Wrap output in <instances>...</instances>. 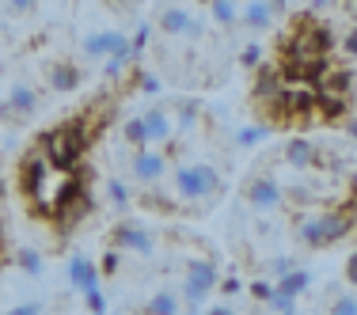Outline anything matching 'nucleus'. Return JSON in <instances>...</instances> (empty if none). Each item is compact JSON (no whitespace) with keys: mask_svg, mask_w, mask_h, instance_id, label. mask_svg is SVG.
Returning <instances> with one entry per match:
<instances>
[{"mask_svg":"<svg viewBox=\"0 0 357 315\" xmlns=\"http://www.w3.org/2000/svg\"><path fill=\"white\" fill-rule=\"evenodd\" d=\"M110 247H114V251H137V254H152V247H156V240H152V236L144 232L141 224H118L114 232H110Z\"/></svg>","mask_w":357,"mask_h":315,"instance_id":"obj_6","label":"nucleus"},{"mask_svg":"<svg viewBox=\"0 0 357 315\" xmlns=\"http://www.w3.org/2000/svg\"><path fill=\"white\" fill-rule=\"evenodd\" d=\"M209 20H213L217 27H236V20H240V8L228 4V0H213V4H209Z\"/></svg>","mask_w":357,"mask_h":315,"instance_id":"obj_19","label":"nucleus"},{"mask_svg":"<svg viewBox=\"0 0 357 315\" xmlns=\"http://www.w3.org/2000/svg\"><path fill=\"white\" fill-rule=\"evenodd\" d=\"M251 296H255V300H262V304H270L274 285H270V281H251Z\"/></svg>","mask_w":357,"mask_h":315,"instance_id":"obj_31","label":"nucleus"},{"mask_svg":"<svg viewBox=\"0 0 357 315\" xmlns=\"http://www.w3.org/2000/svg\"><path fill=\"white\" fill-rule=\"evenodd\" d=\"M110 42H114V31H88L80 49L88 61H99V57H110Z\"/></svg>","mask_w":357,"mask_h":315,"instance_id":"obj_13","label":"nucleus"},{"mask_svg":"<svg viewBox=\"0 0 357 315\" xmlns=\"http://www.w3.org/2000/svg\"><path fill=\"white\" fill-rule=\"evenodd\" d=\"M42 312V304L38 300H31V304H20V308H12L8 315H38Z\"/></svg>","mask_w":357,"mask_h":315,"instance_id":"obj_34","label":"nucleus"},{"mask_svg":"<svg viewBox=\"0 0 357 315\" xmlns=\"http://www.w3.org/2000/svg\"><path fill=\"white\" fill-rule=\"evenodd\" d=\"M20 266H23V274L38 277L42 274V254L35 251V247H23V251H20Z\"/></svg>","mask_w":357,"mask_h":315,"instance_id":"obj_22","label":"nucleus"},{"mask_svg":"<svg viewBox=\"0 0 357 315\" xmlns=\"http://www.w3.org/2000/svg\"><path fill=\"white\" fill-rule=\"evenodd\" d=\"M308 281H312V277H308V270H301V266H296L293 274H289V277H282L274 289H278V293H285V296H293V300H296V296H301L304 289H308Z\"/></svg>","mask_w":357,"mask_h":315,"instance_id":"obj_18","label":"nucleus"},{"mask_svg":"<svg viewBox=\"0 0 357 315\" xmlns=\"http://www.w3.org/2000/svg\"><path fill=\"white\" fill-rule=\"evenodd\" d=\"M0 27H4V23H0Z\"/></svg>","mask_w":357,"mask_h":315,"instance_id":"obj_41","label":"nucleus"},{"mask_svg":"<svg viewBox=\"0 0 357 315\" xmlns=\"http://www.w3.org/2000/svg\"><path fill=\"white\" fill-rule=\"evenodd\" d=\"M80 152H84L80 122H76V125H61V130H54L46 137V164L57 167V171H69L76 160H80Z\"/></svg>","mask_w":357,"mask_h":315,"instance_id":"obj_3","label":"nucleus"},{"mask_svg":"<svg viewBox=\"0 0 357 315\" xmlns=\"http://www.w3.org/2000/svg\"><path fill=\"white\" fill-rule=\"evenodd\" d=\"M285 164L293 171H308V167L319 164V144L308 141V137H293L285 144Z\"/></svg>","mask_w":357,"mask_h":315,"instance_id":"obj_7","label":"nucleus"},{"mask_svg":"<svg viewBox=\"0 0 357 315\" xmlns=\"http://www.w3.org/2000/svg\"><path fill=\"white\" fill-rule=\"evenodd\" d=\"M270 312H278V315H289V312H296V300H293V296H285V293H278V289H274V296H270Z\"/></svg>","mask_w":357,"mask_h":315,"instance_id":"obj_25","label":"nucleus"},{"mask_svg":"<svg viewBox=\"0 0 357 315\" xmlns=\"http://www.w3.org/2000/svg\"><path fill=\"white\" fill-rule=\"evenodd\" d=\"M289 315H301V312H289Z\"/></svg>","mask_w":357,"mask_h":315,"instance_id":"obj_40","label":"nucleus"},{"mask_svg":"<svg viewBox=\"0 0 357 315\" xmlns=\"http://www.w3.org/2000/svg\"><path fill=\"white\" fill-rule=\"evenodd\" d=\"M350 84H354V76L346 72V69H338V72H327V76H323L319 91H323V95H338V99H342V95H350Z\"/></svg>","mask_w":357,"mask_h":315,"instance_id":"obj_17","label":"nucleus"},{"mask_svg":"<svg viewBox=\"0 0 357 315\" xmlns=\"http://www.w3.org/2000/svg\"><path fill=\"white\" fill-rule=\"evenodd\" d=\"M69 281H73V289H80V293L99 289V274H96V266H91L84 254H76V259L69 262Z\"/></svg>","mask_w":357,"mask_h":315,"instance_id":"obj_10","label":"nucleus"},{"mask_svg":"<svg viewBox=\"0 0 357 315\" xmlns=\"http://www.w3.org/2000/svg\"><path fill=\"white\" fill-rule=\"evenodd\" d=\"M346 133H350V137L357 141V118H350V122H346Z\"/></svg>","mask_w":357,"mask_h":315,"instance_id":"obj_39","label":"nucleus"},{"mask_svg":"<svg viewBox=\"0 0 357 315\" xmlns=\"http://www.w3.org/2000/svg\"><path fill=\"white\" fill-rule=\"evenodd\" d=\"M107 194H110V201H114L118 209L130 206V190H126V183H118V178H110V183H107Z\"/></svg>","mask_w":357,"mask_h":315,"instance_id":"obj_24","label":"nucleus"},{"mask_svg":"<svg viewBox=\"0 0 357 315\" xmlns=\"http://www.w3.org/2000/svg\"><path fill=\"white\" fill-rule=\"evenodd\" d=\"M346 281H350V285L357 289V251L350 254V262H346Z\"/></svg>","mask_w":357,"mask_h":315,"instance_id":"obj_35","label":"nucleus"},{"mask_svg":"<svg viewBox=\"0 0 357 315\" xmlns=\"http://www.w3.org/2000/svg\"><path fill=\"white\" fill-rule=\"evenodd\" d=\"M122 137H126V144H133V148H149V137H144V122L141 118H130V122L122 125Z\"/></svg>","mask_w":357,"mask_h":315,"instance_id":"obj_21","label":"nucleus"},{"mask_svg":"<svg viewBox=\"0 0 357 315\" xmlns=\"http://www.w3.org/2000/svg\"><path fill=\"white\" fill-rule=\"evenodd\" d=\"M8 110H12V114L31 118V114L38 110V95H35V88H31V84H12V88H8Z\"/></svg>","mask_w":357,"mask_h":315,"instance_id":"obj_9","label":"nucleus"},{"mask_svg":"<svg viewBox=\"0 0 357 315\" xmlns=\"http://www.w3.org/2000/svg\"><path fill=\"white\" fill-rule=\"evenodd\" d=\"M190 23H194V15L186 12V8H164V12H160V31H164V35H186V31H190Z\"/></svg>","mask_w":357,"mask_h":315,"instance_id":"obj_14","label":"nucleus"},{"mask_svg":"<svg viewBox=\"0 0 357 315\" xmlns=\"http://www.w3.org/2000/svg\"><path fill=\"white\" fill-rule=\"evenodd\" d=\"M175 118H178V133H186V130H194V125L202 122V99H194V95H178L175 103Z\"/></svg>","mask_w":357,"mask_h":315,"instance_id":"obj_11","label":"nucleus"},{"mask_svg":"<svg viewBox=\"0 0 357 315\" xmlns=\"http://www.w3.org/2000/svg\"><path fill=\"white\" fill-rule=\"evenodd\" d=\"M172 190H175V198L206 201V198H220L225 183H220L217 167H209V164H178L172 171Z\"/></svg>","mask_w":357,"mask_h":315,"instance_id":"obj_1","label":"nucleus"},{"mask_svg":"<svg viewBox=\"0 0 357 315\" xmlns=\"http://www.w3.org/2000/svg\"><path fill=\"white\" fill-rule=\"evenodd\" d=\"M141 122H144V137H149V144H164V141H172V133H175L172 110L152 107L149 114H141Z\"/></svg>","mask_w":357,"mask_h":315,"instance_id":"obj_8","label":"nucleus"},{"mask_svg":"<svg viewBox=\"0 0 357 315\" xmlns=\"http://www.w3.org/2000/svg\"><path fill=\"white\" fill-rule=\"evenodd\" d=\"M342 49H346V54H350V57H357V31H350V35H346Z\"/></svg>","mask_w":357,"mask_h":315,"instance_id":"obj_36","label":"nucleus"},{"mask_svg":"<svg viewBox=\"0 0 357 315\" xmlns=\"http://www.w3.org/2000/svg\"><path fill=\"white\" fill-rule=\"evenodd\" d=\"M316 110H319L323 118H327V122H338V118L346 114V99H338V95H323V91H319Z\"/></svg>","mask_w":357,"mask_h":315,"instance_id":"obj_20","label":"nucleus"},{"mask_svg":"<svg viewBox=\"0 0 357 315\" xmlns=\"http://www.w3.org/2000/svg\"><path fill=\"white\" fill-rule=\"evenodd\" d=\"M126 65H130V57H107V80H118V76L126 72Z\"/></svg>","mask_w":357,"mask_h":315,"instance_id":"obj_30","label":"nucleus"},{"mask_svg":"<svg viewBox=\"0 0 357 315\" xmlns=\"http://www.w3.org/2000/svg\"><path fill=\"white\" fill-rule=\"evenodd\" d=\"M270 20H274V12H270V4H262V0H251V4H243V27L251 31H266Z\"/></svg>","mask_w":357,"mask_h":315,"instance_id":"obj_16","label":"nucleus"},{"mask_svg":"<svg viewBox=\"0 0 357 315\" xmlns=\"http://www.w3.org/2000/svg\"><path fill=\"white\" fill-rule=\"evenodd\" d=\"M118 266H122V254L110 247V251L103 254V274H118Z\"/></svg>","mask_w":357,"mask_h":315,"instance_id":"obj_32","label":"nucleus"},{"mask_svg":"<svg viewBox=\"0 0 357 315\" xmlns=\"http://www.w3.org/2000/svg\"><path fill=\"white\" fill-rule=\"evenodd\" d=\"M130 171H133V178H137V183L156 186L160 178L167 175V156H164V152H156V148H141V152H133Z\"/></svg>","mask_w":357,"mask_h":315,"instance_id":"obj_5","label":"nucleus"},{"mask_svg":"<svg viewBox=\"0 0 357 315\" xmlns=\"http://www.w3.org/2000/svg\"><path fill=\"white\" fill-rule=\"evenodd\" d=\"M209 315H236V312H232V304H213Z\"/></svg>","mask_w":357,"mask_h":315,"instance_id":"obj_38","label":"nucleus"},{"mask_svg":"<svg viewBox=\"0 0 357 315\" xmlns=\"http://www.w3.org/2000/svg\"><path fill=\"white\" fill-rule=\"evenodd\" d=\"M243 198H248V206L251 209H259V213H270V209H278L285 201V186L278 183L274 175H255L248 186H243Z\"/></svg>","mask_w":357,"mask_h":315,"instance_id":"obj_4","label":"nucleus"},{"mask_svg":"<svg viewBox=\"0 0 357 315\" xmlns=\"http://www.w3.org/2000/svg\"><path fill=\"white\" fill-rule=\"evenodd\" d=\"M46 76H50V88L54 91H73L76 84H80V69H76L73 61H54L46 69Z\"/></svg>","mask_w":357,"mask_h":315,"instance_id":"obj_12","label":"nucleus"},{"mask_svg":"<svg viewBox=\"0 0 357 315\" xmlns=\"http://www.w3.org/2000/svg\"><path fill=\"white\" fill-rule=\"evenodd\" d=\"M220 293H228V296H232V293H240V281H236V277L220 281Z\"/></svg>","mask_w":357,"mask_h":315,"instance_id":"obj_37","label":"nucleus"},{"mask_svg":"<svg viewBox=\"0 0 357 315\" xmlns=\"http://www.w3.org/2000/svg\"><path fill=\"white\" fill-rule=\"evenodd\" d=\"M217 266L209 259H190L183 270V281H178V300H186L190 308H198L209 293L217 289Z\"/></svg>","mask_w":357,"mask_h":315,"instance_id":"obj_2","label":"nucleus"},{"mask_svg":"<svg viewBox=\"0 0 357 315\" xmlns=\"http://www.w3.org/2000/svg\"><path fill=\"white\" fill-rule=\"evenodd\" d=\"M262 133H266L262 125H243V130H236V144H243V148H251V144L259 141Z\"/></svg>","mask_w":357,"mask_h":315,"instance_id":"obj_26","label":"nucleus"},{"mask_svg":"<svg viewBox=\"0 0 357 315\" xmlns=\"http://www.w3.org/2000/svg\"><path fill=\"white\" fill-rule=\"evenodd\" d=\"M84 304H88V312H91V315H107V300H103V293H99V289L84 293Z\"/></svg>","mask_w":357,"mask_h":315,"instance_id":"obj_27","label":"nucleus"},{"mask_svg":"<svg viewBox=\"0 0 357 315\" xmlns=\"http://www.w3.org/2000/svg\"><path fill=\"white\" fill-rule=\"evenodd\" d=\"M327 315H357V296L354 293L335 296V300H331V308H327Z\"/></svg>","mask_w":357,"mask_h":315,"instance_id":"obj_23","label":"nucleus"},{"mask_svg":"<svg viewBox=\"0 0 357 315\" xmlns=\"http://www.w3.org/2000/svg\"><path fill=\"white\" fill-rule=\"evenodd\" d=\"M293 270H296V266H293L289 259H274V262H270V277H274V285H278L282 277H289Z\"/></svg>","mask_w":357,"mask_h":315,"instance_id":"obj_29","label":"nucleus"},{"mask_svg":"<svg viewBox=\"0 0 357 315\" xmlns=\"http://www.w3.org/2000/svg\"><path fill=\"white\" fill-rule=\"evenodd\" d=\"M141 91H144V95H156V91H160V76L144 72V76H141Z\"/></svg>","mask_w":357,"mask_h":315,"instance_id":"obj_33","label":"nucleus"},{"mask_svg":"<svg viewBox=\"0 0 357 315\" xmlns=\"http://www.w3.org/2000/svg\"><path fill=\"white\" fill-rule=\"evenodd\" d=\"M144 315H178V293L172 289H160L144 300Z\"/></svg>","mask_w":357,"mask_h":315,"instance_id":"obj_15","label":"nucleus"},{"mask_svg":"<svg viewBox=\"0 0 357 315\" xmlns=\"http://www.w3.org/2000/svg\"><path fill=\"white\" fill-rule=\"evenodd\" d=\"M259 61H262V46H243V54H240L243 69H259Z\"/></svg>","mask_w":357,"mask_h":315,"instance_id":"obj_28","label":"nucleus"}]
</instances>
